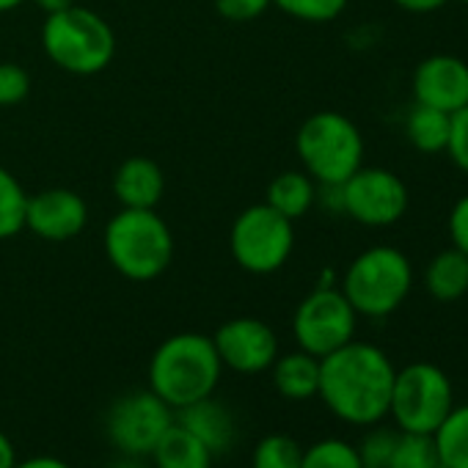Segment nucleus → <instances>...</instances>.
I'll use <instances>...</instances> for the list:
<instances>
[{
	"label": "nucleus",
	"mask_w": 468,
	"mask_h": 468,
	"mask_svg": "<svg viewBox=\"0 0 468 468\" xmlns=\"http://www.w3.org/2000/svg\"><path fill=\"white\" fill-rule=\"evenodd\" d=\"M397 367L369 342H347L320 358L317 397L345 424L372 427L388 416Z\"/></svg>",
	"instance_id": "1"
},
{
	"label": "nucleus",
	"mask_w": 468,
	"mask_h": 468,
	"mask_svg": "<svg viewBox=\"0 0 468 468\" xmlns=\"http://www.w3.org/2000/svg\"><path fill=\"white\" fill-rule=\"evenodd\" d=\"M220 372L223 364L218 358L212 336L185 331L157 345L146 378L149 391L179 410L204 397H212L220 383Z\"/></svg>",
	"instance_id": "2"
},
{
	"label": "nucleus",
	"mask_w": 468,
	"mask_h": 468,
	"mask_svg": "<svg viewBox=\"0 0 468 468\" xmlns=\"http://www.w3.org/2000/svg\"><path fill=\"white\" fill-rule=\"evenodd\" d=\"M105 257L130 282H154L174 260V234L154 209L116 212L102 234Z\"/></svg>",
	"instance_id": "3"
},
{
	"label": "nucleus",
	"mask_w": 468,
	"mask_h": 468,
	"mask_svg": "<svg viewBox=\"0 0 468 468\" xmlns=\"http://www.w3.org/2000/svg\"><path fill=\"white\" fill-rule=\"evenodd\" d=\"M42 48L48 58L69 75H100L116 56V34L105 17L86 6H67L48 15L42 26Z\"/></svg>",
	"instance_id": "4"
},
{
	"label": "nucleus",
	"mask_w": 468,
	"mask_h": 468,
	"mask_svg": "<svg viewBox=\"0 0 468 468\" xmlns=\"http://www.w3.org/2000/svg\"><path fill=\"white\" fill-rule=\"evenodd\" d=\"M339 290L358 317L383 320L408 301L413 290V265L394 246H372L347 265Z\"/></svg>",
	"instance_id": "5"
},
{
	"label": "nucleus",
	"mask_w": 468,
	"mask_h": 468,
	"mask_svg": "<svg viewBox=\"0 0 468 468\" xmlns=\"http://www.w3.org/2000/svg\"><path fill=\"white\" fill-rule=\"evenodd\" d=\"M295 152L317 185H342L364 165V135L345 113L320 111L301 124Z\"/></svg>",
	"instance_id": "6"
},
{
	"label": "nucleus",
	"mask_w": 468,
	"mask_h": 468,
	"mask_svg": "<svg viewBox=\"0 0 468 468\" xmlns=\"http://www.w3.org/2000/svg\"><path fill=\"white\" fill-rule=\"evenodd\" d=\"M452 408L454 388L441 367L430 361H416L397 369L388 405V416L394 419L397 430L432 435Z\"/></svg>",
	"instance_id": "7"
},
{
	"label": "nucleus",
	"mask_w": 468,
	"mask_h": 468,
	"mask_svg": "<svg viewBox=\"0 0 468 468\" xmlns=\"http://www.w3.org/2000/svg\"><path fill=\"white\" fill-rule=\"evenodd\" d=\"M231 257L246 273L271 276L287 265L295 249V226L273 207L254 204L231 223Z\"/></svg>",
	"instance_id": "8"
},
{
	"label": "nucleus",
	"mask_w": 468,
	"mask_h": 468,
	"mask_svg": "<svg viewBox=\"0 0 468 468\" xmlns=\"http://www.w3.org/2000/svg\"><path fill=\"white\" fill-rule=\"evenodd\" d=\"M176 421V410L154 391H130L119 397L105 413V438L124 457H149L168 427Z\"/></svg>",
	"instance_id": "9"
},
{
	"label": "nucleus",
	"mask_w": 468,
	"mask_h": 468,
	"mask_svg": "<svg viewBox=\"0 0 468 468\" xmlns=\"http://www.w3.org/2000/svg\"><path fill=\"white\" fill-rule=\"evenodd\" d=\"M358 314L336 287H317L312 290L295 309L292 334L301 350L312 353L314 358H325L328 353L345 347L356 339Z\"/></svg>",
	"instance_id": "10"
},
{
	"label": "nucleus",
	"mask_w": 468,
	"mask_h": 468,
	"mask_svg": "<svg viewBox=\"0 0 468 468\" xmlns=\"http://www.w3.org/2000/svg\"><path fill=\"white\" fill-rule=\"evenodd\" d=\"M342 212L361 226L386 229L405 218L410 193L399 174L380 165H361L339 185Z\"/></svg>",
	"instance_id": "11"
},
{
	"label": "nucleus",
	"mask_w": 468,
	"mask_h": 468,
	"mask_svg": "<svg viewBox=\"0 0 468 468\" xmlns=\"http://www.w3.org/2000/svg\"><path fill=\"white\" fill-rule=\"evenodd\" d=\"M212 345L226 369L238 375H260L279 358L276 331L257 317H234L212 334Z\"/></svg>",
	"instance_id": "12"
},
{
	"label": "nucleus",
	"mask_w": 468,
	"mask_h": 468,
	"mask_svg": "<svg viewBox=\"0 0 468 468\" xmlns=\"http://www.w3.org/2000/svg\"><path fill=\"white\" fill-rule=\"evenodd\" d=\"M416 105H430L443 113H457L468 105V64L449 53L427 56L410 78Z\"/></svg>",
	"instance_id": "13"
},
{
	"label": "nucleus",
	"mask_w": 468,
	"mask_h": 468,
	"mask_svg": "<svg viewBox=\"0 0 468 468\" xmlns=\"http://www.w3.org/2000/svg\"><path fill=\"white\" fill-rule=\"evenodd\" d=\"M89 223V204L80 193L69 187H50L28 196L26 229L50 243L72 240Z\"/></svg>",
	"instance_id": "14"
},
{
	"label": "nucleus",
	"mask_w": 468,
	"mask_h": 468,
	"mask_svg": "<svg viewBox=\"0 0 468 468\" xmlns=\"http://www.w3.org/2000/svg\"><path fill=\"white\" fill-rule=\"evenodd\" d=\"M163 190V168L149 157H127L113 174V196L127 209H154Z\"/></svg>",
	"instance_id": "15"
},
{
	"label": "nucleus",
	"mask_w": 468,
	"mask_h": 468,
	"mask_svg": "<svg viewBox=\"0 0 468 468\" xmlns=\"http://www.w3.org/2000/svg\"><path fill=\"white\" fill-rule=\"evenodd\" d=\"M176 424H182L187 432H193L212 454L229 452L234 443V435H238L231 410L223 402H218L215 397H204L193 405L179 408Z\"/></svg>",
	"instance_id": "16"
},
{
	"label": "nucleus",
	"mask_w": 468,
	"mask_h": 468,
	"mask_svg": "<svg viewBox=\"0 0 468 468\" xmlns=\"http://www.w3.org/2000/svg\"><path fill=\"white\" fill-rule=\"evenodd\" d=\"M424 290L441 303H454L468 295V254L460 249L438 251L424 268Z\"/></svg>",
	"instance_id": "17"
},
{
	"label": "nucleus",
	"mask_w": 468,
	"mask_h": 468,
	"mask_svg": "<svg viewBox=\"0 0 468 468\" xmlns=\"http://www.w3.org/2000/svg\"><path fill=\"white\" fill-rule=\"evenodd\" d=\"M273 372V386L284 399L303 402L317 397L320 388V358H314L306 350H295L287 356H279L271 367Z\"/></svg>",
	"instance_id": "18"
},
{
	"label": "nucleus",
	"mask_w": 468,
	"mask_h": 468,
	"mask_svg": "<svg viewBox=\"0 0 468 468\" xmlns=\"http://www.w3.org/2000/svg\"><path fill=\"white\" fill-rule=\"evenodd\" d=\"M149 457L152 468H212L215 460V454L176 421L168 427Z\"/></svg>",
	"instance_id": "19"
},
{
	"label": "nucleus",
	"mask_w": 468,
	"mask_h": 468,
	"mask_svg": "<svg viewBox=\"0 0 468 468\" xmlns=\"http://www.w3.org/2000/svg\"><path fill=\"white\" fill-rule=\"evenodd\" d=\"M265 204L284 218L298 220L317 204V182L306 171H284L268 185Z\"/></svg>",
	"instance_id": "20"
},
{
	"label": "nucleus",
	"mask_w": 468,
	"mask_h": 468,
	"mask_svg": "<svg viewBox=\"0 0 468 468\" xmlns=\"http://www.w3.org/2000/svg\"><path fill=\"white\" fill-rule=\"evenodd\" d=\"M452 130V113L435 111L430 105H413L405 119V138L421 154H441L446 152Z\"/></svg>",
	"instance_id": "21"
},
{
	"label": "nucleus",
	"mask_w": 468,
	"mask_h": 468,
	"mask_svg": "<svg viewBox=\"0 0 468 468\" xmlns=\"http://www.w3.org/2000/svg\"><path fill=\"white\" fill-rule=\"evenodd\" d=\"M432 441L446 468H468V405H454Z\"/></svg>",
	"instance_id": "22"
},
{
	"label": "nucleus",
	"mask_w": 468,
	"mask_h": 468,
	"mask_svg": "<svg viewBox=\"0 0 468 468\" xmlns=\"http://www.w3.org/2000/svg\"><path fill=\"white\" fill-rule=\"evenodd\" d=\"M28 193L20 179L0 165V240H9L26 229Z\"/></svg>",
	"instance_id": "23"
},
{
	"label": "nucleus",
	"mask_w": 468,
	"mask_h": 468,
	"mask_svg": "<svg viewBox=\"0 0 468 468\" xmlns=\"http://www.w3.org/2000/svg\"><path fill=\"white\" fill-rule=\"evenodd\" d=\"M303 446L282 432L260 438L251 452V468H301Z\"/></svg>",
	"instance_id": "24"
},
{
	"label": "nucleus",
	"mask_w": 468,
	"mask_h": 468,
	"mask_svg": "<svg viewBox=\"0 0 468 468\" xmlns=\"http://www.w3.org/2000/svg\"><path fill=\"white\" fill-rule=\"evenodd\" d=\"M301 468H364L358 457V446L342 438H323L303 449Z\"/></svg>",
	"instance_id": "25"
},
{
	"label": "nucleus",
	"mask_w": 468,
	"mask_h": 468,
	"mask_svg": "<svg viewBox=\"0 0 468 468\" xmlns=\"http://www.w3.org/2000/svg\"><path fill=\"white\" fill-rule=\"evenodd\" d=\"M397 452H399V430H388L378 424H372V430L358 443V457L364 468H399Z\"/></svg>",
	"instance_id": "26"
},
{
	"label": "nucleus",
	"mask_w": 468,
	"mask_h": 468,
	"mask_svg": "<svg viewBox=\"0 0 468 468\" xmlns=\"http://www.w3.org/2000/svg\"><path fill=\"white\" fill-rule=\"evenodd\" d=\"M347 4L350 0H271V6H276L279 12L312 26L334 23L347 9Z\"/></svg>",
	"instance_id": "27"
},
{
	"label": "nucleus",
	"mask_w": 468,
	"mask_h": 468,
	"mask_svg": "<svg viewBox=\"0 0 468 468\" xmlns=\"http://www.w3.org/2000/svg\"><path fill=\"white\" fill-rule=\"evenodd\" d=\"M399 468H446L435 449L432 435L424 432H402L399 430Z\"/></svg>",
	"instance_id": "28"
},
{
	"label": "nucleus",
	"mask_w": 468,
	"mask_h": 468,
	"mask_svg": "<svg viewBox=\"0 0 468 468\" xmlns=\"http://www.w3.org/2000/svg\"><path fill=\"white\" fill-rule=\"evenodd\" d=\"M28 91H31V78L20 64L15 61L0 64V105L4 108L20 105L28 97Z\"/></svg>",
	"instance_id": "29"
},
{
	"label": "nucleus",
	"mask_w": 468,
	"mask_h": 468,
	"mask_svg": "<svg viewBox=\"0 0 468 468\" xmlns=\"http://www.w3.org/2000/svg\"><path fill=\"white\" fill-rule=\"evenodd\" d=\"M449 160L468 174V105L452 113V130H449V144H446Z\"/></svg>",
	"instance_id": "30"
},
{
	"label": "nucleus",
	"mask_w": 468,
	"mask_h": 468,
	"mask_svg": "<svg viewBox=\"0 0 468 468\" xmlns=\"http://www.w3.org/2000/svg\"><path fill=\"white\" fill-rule=\"evenodd\" d=\"M271 9V0H215V12L229 23H251Z\"/></svg>",
	"instance_id": "31"
},
{
	"label": "nucleus",
	"mask_w": 468,
	"mask_h": 468,
	"mask_svg": "<svg viewBox=\"0 0 468 468\" xmlns=\"http://www.w3.org/2000/svg\"><path fill=\"white\" fill-rule=\"evenodd\" d=\"M446 229H449V240H452V246L468 254V193L460 196V198L454 201V207L449 209Z\"/></svg>",
	"instance_id": "32"
},
{
	"label": "nucleus",
	"mask_w": 468,
	"mask_h": 468,
	"mask_svg": "<svg viewBox=\"0 0 468 468\" xmlns=\"http://www.w3.org/2000/svg\"><path fill=\"white\" fill-rule=\"evenodd\" d=\"M391 4L408 15H432V12L443 9L449 0H391Z\"/></svg>",
	"instance_id": "33"
},
{
	"label": "nucleus",
	"mask_w": 468,
	"mask_h": 468,
	"mask_svg": "<svg viewBox=\"0 0 468 468\" xmlns=\"http://www.w3.org/2000/svg\"><path fill=\"white\" fill-rule=\"evenodd\" d=\"M15 468H72V465L56 454H31L26 460H17Z\"/></svg>",
	"instance_id": "34"
},
{
	"label": "nucleus",
	"mask_w": 468,
	"mask_h": 468,
	"mask_svg": "<svg viewBox=\"0 0 468 468\" xmlns=\"http://www.w3.org/2000/svg\"><path fill=\"white\" fill-rule=\"evenodd\" d=\"M15 465H17V449L12 438L0 430V468H15Z\"/></svg>",
	"instance_id": "35"
},
{
	"label": "nucleus",
	"mask_w": 468,
	"mask_h": 468,
	"mask_svg": "<svg viewBox=\"0 0 468 468\" xmlns=\"http://www.w3.org/2000/svg\"><path fill=\"white\" fill-rule=\"evenodd\" d=\"M34 4H37L45 15H53V12H61V9L72 6L75 0H34Z\"/></svg>",
	"instance_id": "36"
},
{
	"label": "nucleus",
	"mask_w": 468,
	"mask_h": 468,
	"mask_svg": "<svg viewBox=\"0 0 468 468\" xmlns=\"http://www.w3.org/2000/svg\"><path fill=\"white\" fill-rule=\"evenodd\" d=\"M108 468H149V465H146L141 457H124V454H122V457H119V460H113Z\"/></svg>",
	"instance_id": "37"
},
{
	"label": "nucleus",
	"mask_w": 468,
	"mask_h": 468,
	"mask_svg": "<svg viewBox=\"0 0 468 468\" xmlns=\"http://www.w3.org/2000/svg\"><path fill=\"white\" fill-rule=\"evenodd\" d=\"M26 4V0H0V15H6V12H15Z\"/></svg>",
	"instance_id": "38"
},
{
	"label": "nucleus",
	"mask_w": 468,
	"mask_h": 468,
	"mask_svg": "<svg viewBox=\"0 0 468 468\" xmlns=\"http://www.w3.org/2000/svg\"><path fill=\"white\" fill-rule=\"evenodd\" d=\"M460 4H465V6H468V0H460Z\"/></svg>",
	"instance_id": "39"
}]
</instances>
